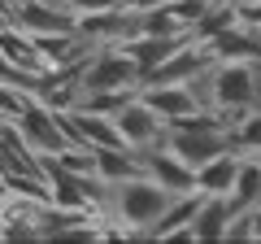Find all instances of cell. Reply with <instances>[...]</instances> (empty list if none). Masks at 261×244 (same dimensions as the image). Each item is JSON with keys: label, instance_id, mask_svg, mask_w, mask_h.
I'll use <instances>...</instances> for the list:
<instances>
[{"label": "cell", "instance_id": "1", "mask_svg": "<svg viewBox=\"0 0 261 244\" xmlns=\"http://www.w3.org/2000/svg\"><path fill=\"white\" fill-rule=\"evenodd\" d=\"M83 92H140V66L118 44H100L79 61V96Z\"/></svg>", "mask_w": 261, "mask_h": 244}, {"label": "cell", "instance_id": "2", "mask_svg": "<svg viewBox=\"0 0 261 244\" xmlns=\"http://www.w3.org/2000/svg\"><path fill=\"white\" fill-rule=\"evenodd\" d=\"M13 131L22 135V144H27L31 153H61V149L74 144L65 135V127H61V113L48 109V105H39V101H31L27 109L13 118Z\"/></svg>", "mask_w": 261, "mask_h": 244}, {"label": "cell", "instance_id": "3", "mask_svg": "<svg viewBox=\"0 0 261 244\" xmlns=\"http://www.w3.org/2000/svg\"><path fill=\"white\" fill-rule=\"evenodd\" d=\"M109 118H113V127H118L122 144H126L130 153H148V149H157V144H166V122L140 101V92L130 96L118 113H109Z\"/></svg>", "mask_w": 261, "mask_h": 244}, {"label": "cell", "instance_id": "4", "mask_svg": "<svg viewBox=\"0 0 261 244\" xmlns=\"http://www.w3.org/2000/svg\"><path fill=\"white\" fill-rule=\"evenodd\" d=\"M140 157V170L157 183V188H166L170 197H178V192H196V170L187 166L178 153H170L166 144H157V149L148 153H135Z\"/></svg>", "mask_w": 261, "mask_h": 244}, {"label": "cell", "instance_id": "5", "mask_svg": "<svg viewBox=\"0 0 261 244\" xmlns=\"http://www.w3.org/2000/svg\"><path fill=\"white\" fill-rule=\"evenodd\" d=\"M140 101L148 105L161 122H178V118H187V113L205 109L192 83H144L140 87Z\"/></svg>", "mask_w": 261, "mask_h": 244}, {"label": "cell", "instance_id": "6", "mask_svg": "<svg viewBox=\"0 0 261 244\" xmlns=\"http://www.w3.org/2000/svg\"><path fill=\"white\" fill-rule=\"evenodd\" d=\"M205 53L209 61H261V31L235 22V27L205 39Z\"/></svg>", "mask_w": 261, "mask_h": 244}, {"label": "cell", "instance_id": "7", "mask_svg": "<svg viewBox=\"0 0 261 244\" xmlns=\"http://www.w3.org/2000/svg\"><path fill=\"white\" fill-rule=\"evenodd\" d=\"M0 53H5V61H9L18 75H27V79H44V75H48V61L39 57L31 31L13 27V22H5V27H0Z\"/></svg>", "mask_w": 261, "mask_h": 244}, {"label": "cell", "instance_id": "8", "mask_svg": "<svg viewBox=\"0 0 261 244\" xmlns=\"http://www.w3.org/2000/svg\"><path fill=\"white\" fill-rule=\"evenodd\" d=\"M196 205H200V192H178V197H170V205L161 209V218L148 227V240H187V223H192Z\"/></svg>", "mask_w": 261, "mask_h": 244}, {"label": "cell", "instance_id": "9", "mask_svg": "<svg viewBox=\"0 0 261 244\" xmlns=\"http://www.w3.org/2000/svg\"><path fill=\"white\" fill-rule=\"evenodd\" d=\"M226 201H231V209H261V153H240Z\"/></svg>", "mask_w": 261, "mask_h": 244}, {"label": "cell", "instance_id": "10", "mask_svg": "<svg viewBox=\"0 0 261 244\" xmlns=\"http://www.w3.org/2000/svg\"><path fill=\"white\" fill-rule=\"evenodd\" d=\"M235 166H240V153L235 149L200 161V166H196V192H205V197H226L231 183H235Z\"/></svg>", "mask_w": 261, "mask_h": 244}, {"label": "cell", "instance_id": "11", "mask_svg": "<svg viewBox=\"0 0 261 244\" xmlns=\"http://www.w3.org/2000/svg\"><path fill=\"white\" fill-rule=\"evenodd\" d=\"M226 218H231V201L226 197H205V192H200V205H196L192 223H187V240H222Z\"/></svg>", "mask_w": 261, "mask_h": 244}, {"label": "cell", "instance_id": "12", "mask_svg": "<svg viewBox=\"0 0 261 244\" xmlns=\"http://www.w3.org/2000/svg\"><path fill=\"white\" fill-rule=\"evenodd\" d=\"M226 135H231L235 153H261V109H244L226 122Z\"/></svg>", "mask_w": 261, "mask_h": 244}, {"label": "cell", "instance_id": "13", "mask_svg": "<svg viewBox=\"0 0 261 244\" xmlns=\"http://www.w3.org/2000/svg\"><path fill=\"white\" fill-rule=\"evenodd\" d=\"M96 157V179H105V183H113V179H126L140 170V157L130 149H92Z\"/></svg>", "mask_w": 261, "mask_h": 244}, {"label": "cell", "instance_id": "14", "mask_svg": "<svg viewBox=\"0 0 261 244\" xmlns=\"http://www.w3.org/2000/svg\"><path fill=\"white\" fill-rule=\"evenodd\" d=\"M31 101H35V96H31L22 83H13V79H0V122H13Z\"/></svg>", "mask_w": 261, "mask_h": 244}, {"label": "cell", "instance_id": "15", "mask_svg": "<svg viewBox=\"0 0 261 244\" xmlns=\"http://www.w3.org/2000/svg\"><path fill=\"white\" fill-rule=\"evenodd\" d=\"M240 22H244V27H257V31H261V5H248V9H240Z\"/></svg>", "mask_w": 261, "mask_h": 244}, {"label": "cell", "instance_id": "16", "mask_svg": "<svg viewBox=\"0 0 261 244\" xmlns=\"http://www.w3.org/2000/svg\"><path fill=\"white\" fill-rule=\"evenodd\" d=\"M9 201V183H5V175H0V205Z\"/></svg>", "mask_w": 261, "mask_h": 244}, {"label": "cell", "instance_id": "17", "mask_svg": "<svg viewBox=\"0 0 261 244\" xmlns=\"http://www.w3.org/2000/svg\"><path fill=\"white\" fill-rule=\"evenodd\" d=\"M235 9H248V5H261V0H231Z\"/></svg>", "mask_w": 261, "mask_h": 244}]
</instances>
